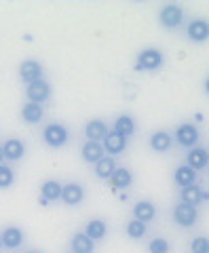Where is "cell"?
<instances>
[{"label": "cell", "instance_id": "obj_13", "mask_svg": "<svg viewBox=\"0 0 209 253\" xmlns=\"http://www.w3.org/2000/svg\"><path fill=\"white\" fill-rule=\"evenodd\" d=\"M131 213H133V219H138V221H142V224H150L152 219L157 217V205L152 203V201H138L133 205V209H131Z\"/></svg>", "mask_w": 209, "mask_h": 253}, {"label": "cell", "instance_id": "obj_2", "mask_svg": "<svg viewBox=\"0 0 209 253\" xmlns=\"http://www.w3.org/2000/svg\"><path fill=\"white\" fill-rule=\"evenodd\" d=\"M163 63H165V55L157 46H146L138 55V68L144 70V72H155Z\"/></svg>", "mask_w": 209, "mask_h": 253}, {"label": "cell", "instance_id": "obj_22", "mask_svg": "<svg viewBox=\"0 0 209 253\" xmlns=\"http://www.w3.org/2000/svg\"><path fill=\"white\" fill-rule=\"evenodd\" d=\"M70 251L72 253H95V243L85 232H76L70 239Z\"/></svg>", "mask_w": 209, "mask_h": 253}, {"label": "cell", "instance_id": "obj_32", "mask_svg": "<svg viewBox=\"0 0 209 253\" xmlns=\"http://www.w3.org/2000/svg\"><path fill=\"white\" fill-rule=\"evenodd\" d=\"M2 249H4V247H2V239H0V251H2Z\"/></svg>", "mask_w": 209, "mask_h": 253}, {"label": "cell", "instance_id": "obj_4", "mask_svg": "<svg viewBox=\"0 0 209 253\" xmlns=\"http://www.w3.org/2000/svg\"><path fill=\"white\" fill-rule=\"evenodd\" d=\"M158 21H160V26L167 28V30H175V28H180L182 26V21H184V9L180 4H163L160 6V11H158Z\"/></svg>", "mask_w": 209, "mask_h": 253}, {"label": "cell", "instance_id": "obj_11", "mask_svg": "<svg viewBox=\"0 0 209 253\" xmlns=\"http://www.w3.org/2000/svg\"><path fill=\"white\" fill-rule=\"evenodd\" d=\"M0 148H2L4 161L17 163V161H21V158L26 156V144H23V139H19V137H9Z\"/></svg>", "mask_w": 209, "mask_h": 253}, {"label": "cell", "instance_id": "obj_27", "mask_svg": "<svg viewBox=\"0 0 209 253\" xmlns=\"http://www.w3.org/2000/svg\"><path fill=\"white\" fill-rule=\"evenodd\" d=\"M125 232H127V236H129V239L140 241V239H144V236H146L148 226L142 224V221H138V219H129V221H127V226H125Z\"/></svg>", "mask_w": 209, "mask_h": 253}, {"label": "cell", "instance_id": "obj_23", "mask_svg": "<svg viewBox=\"0 0 209 253\" xmlns=\"http://www.w3.org/2000/svg\"><path fill=\"white\" fill-rule=\"evenodd\" d=\"M80 156H83L85 163H98L100 158H104L106 154H104V148L100 141H85L83 148H80Z\"/></svg>", "mask_w": 209, "mask_h": 253}, {"label": "cell", "instance_id": "obj_31", "mask_svg": "<svg viewBox=\"0 0 209 253\" xmlns=\"http://www.w3.org/2000/svg\"><path fill=\"white\" fill-rule=\"evenodd\" d=\"M0 165H4V156H2V148H0Z\"/></svg>", "mask_w": 209, "mask_h": 253}, {"label": "cell", "instance_id": "obj_6", "mask_svg": "<svg viewBox=\"0 0 209 253\" xmlns=\"http://www.w3.org/2000/svg\"><path fill=\"white\" fill-rule=\"evenodd\" d=\"M171 219L180 228H192L199 221V209L197 207H190V205L178 203L173 207V211H171Z\"/></svg>", "mask_w": 209, "mask_h": 253}, {"label": "cell", "instance_id": "obj_18", "mask_svg": "<svg viewBox=\"0 0 209 253\" xmlns=\"http://www.w3.org/2000/svg\"><path fill=\"white\" fill-rule=\"evenodd\" d=\"M85 234L89 236V239L93 243H100L104 241L108 236V221L106 219H102V217H93L87 221V226H85Z\"/></svg>", "mask_w": 209, "mask_h": 253}, {"label": "cell", "instance_id": "obj_9", "mask_svg": "<svg viewBox=\"0 0 209 253\" xmlns=\"http://www.w3.org/2000/svg\"><path fill=\"white\" fill-rule=\"evenodd\" d=\"M63 205H68V207H76L85 201V188L83 184H78V181H68V184L61 186V199H59Z\"/></svg>", "mask_w": 209, "mask_h": 253}, {"label": "cell", "instance_id": "obj_21", "mask_svg": "<svg viewBox=\"0 0 209 253\" xmlns=\"http://www.w3.org/2000/svg\"><path fill=\"white\" fill-rule=\"evenodd\" d=\"M45 116V108L38 106V104H32V101H26L21 106V121L28 123V125H38Z\"/></svg>", "mask_w": 209, "mask_h": 253}, {"label": "cell", "instance_id": "obj_26", "mask_svg": "<svg viewBox=\"0 0 209 253\" xmlns=\"http://www.w3.org/2000/svg\"><path fill=\"white\" fill-rule=\"evenodd\" d=\"M110 179H112V186H116V188H129L133 184L131 171L125 169V167H116L114 173L110 175Z\"/></svg>", "mask_w": 209, "mask_h": 253}, {"label": "cell", "instance_id": "obj_29", "mask_svg": "<svg viewBox=\"0 0 209 253\" xmlns=\"http://www.w3.org/2000/svg\"><path fill=\"white\" fill-rule=\"evenodd\" d=\"M15 184V171L9 165H0V190H6Z\"/></svg>", "mask_w": 209, "mask_h": 253}, {"label": "cell", "instance_id": "obj_12", "mask_svg": "<svg viewBox=\"0 0 209 253\" xmlns=\"http://www.w3.org/2000/svg\"><path fill=\"white\" fill-rule=\"evenodd\" d=\"M0 239H2V247L4 249H19L23 241H26V234H23V230L19 226H6L2 232H0Z\"/></svg>", "mask_w": 209, "mask_h": 253}, {"label": "cell", "instance_id": "obj_8", "mask_svg": "<svg viewBox=\"0 0 209 253\" xmlns=\"http://www.w3.org/2000/svg\"><path fill=\"white\" fill-rule=\"evenodd\" d=\"M127 146H129V139L123 137V135H118V133L114 131H108V135L102 139V148H104V154H108V156H118V154H123Z\"/></svg>", "mask_w": 209, "mask_h": 253}, {"label": "cell", "instance_id": "obj_28", "mask_svg": "<svg viewBox=\"0 0 209 253\" xmlns=\"http://www.w3.org/2000/svg\"><path fill=\"white\" fill-rule=\"evenodd\" d=\"M148 253H171V245L163 236H157L148 243Z\"/></svg>", "mask_w": 209, "mask_h": 253}, {"label": "cell", "instance_id": "obj_25", "mask_svg": "<svg viewBox=\"0 0 209 253\" xmlns=\"http://www.w3.org/2000/svg\"><path fill=\"white\" fill-rule=\"evenodd\" d=\"M118 167L116 161L112 156H104L100 158L98 163H95V175H98L100 179H110V175L114 173V169Z\"/></svg>", "mask_w": 209, "mask_h": 253}, {"label": "cell", "instance_id": "obj_7", "mask_svg": "<svg viewBox=\"0 0 209 253\" xmlns=\"http://www.w3.org/2000/svg\"><path fill=\"white\" fill-rule=\"evenodd\" d=\"M19 78H21V83H26V86L36 83V81H43L45 78L43 63L38 59H23L19 63Z\"/></svg>", "mask_w": 209, "mask_h": 253}, {"label": "cell", "instance_id": "obj_33", "mask_svg": "<svg viewBox=\"0 0 209 253\" xmlns=\"http://www.w3.org/2000/svg\"><path fill=\"white\" fill-rule=\"evenodd\" d=\"M28 253H40V251H36V249H34V251H28Z\"/></svg>", "mask_w": 209, "mask_h": 253}, {"label": "cell", "instance_id": "obj_10", "mask_svg": "<svg viewBox=\"0 0 209 253\" xmlns=\"http://www.w3.org/2000/svg\"><path fill=\"white\" fill-rule=\"evenodd\" d=\"M186 167H190L192 171H205L207 169V165H209V154H207V150L203 146H195V148H190L188 152H186Z\"/></svg>", "mask_w": 209, "mask_h": 253}, {"label": "cell", "instance_id": "obj_20", "mask_svg": "<svg viewBox=\"0 0 209 253\" xmlns=\"http://www.w3.org/2000/svg\"><path fill=\"white\" fill-rule=\"evenodd\" d=\"M173 181L180 186V190L195 186V184H199V173L192 171L190 167H186V165H180V167L173 171Z\"/></svg>", "mask_w": 209, "mask_h": 253}, {"label": "cell", "instance_id": "obj_30", "mask_svg": "<svg viewBox=\"0 0 209 253\" xmlns=\"http://www.w3.org/2000/svg\"><path fill=\"white\" fill-rule=\"evenodd\" d=\"M190 253H209L207 236H195V239L190 241Z\"/></svg>", "mask_w": 209, "mask_h": 253}, {"label": "cell", "instance_id": "obj_24", "mask_svg": "<svg viewBox=\"0 0 209 253\" xmlns=\"http://www.w3.org/2000/svg\"><path fill=\"white\" fill-rule=\"evenodd\" d=\"M40 194H43L45 201L49 203H57L61 199V184L57 179H47L40 184Z\"/></svg>", "mask_w": 209, "mask_h": 253}, {"label": "cell", "instance_id": "obj_17", "mask_svg": "<svg viewBox=\"0 0 209 253\" xmlns=\"http://www.w3.org/2000/svg\"><path fill=\"white\" fill-rule=\"evenodd\" d=\"M205 199H207V192H205V190L201 188L199 184L180 190V203L190 205V207H197V209H199V205L203 203Z\"/></svg>", "mask_w": 209, "mask_h": 253}, {"label": "cell", "instance_id": "obj_1", "mask_svg": "<svg viewBox=\"0 0 209 253\" xmlns=\"http://www.w3.org/2000/svg\"><path fill=\"white\" fill-rule=\"evenodd\" d=\"M43 141L49 148H63L70 141V131L61 123H49L43 129Z\"/></svg>", "mask_w": 209, "mask_h": 253}, {"label": "cell", "instance_id": "obj_3", "mask_svg": "<svg viewBox=\"0 0 209 253\" xmlns=\"http://www.w3.org/2000/svg\"><path fill=\"white\" fill-rule=\"evenodd\" d=\"M51 95H53V86H51V83L47 81V78L36 81V83H32V84L26 86V97H28V101H32V104L43 106V104H47V101L51 99Z\"/></svg>", "mask_w": 209, "mask_h": 253}, {"label": "cell", "instance_id": "obj_16", "mask_svg": "<svg viewBox=\"0 0 209 253\" xmlns=\"http://www.w3.org/2000/svg\"><path fill=\"white\" fill-rule=\"evenodd\" d=\"M186 36H188V41L195 42V44L205 42L207 36H209V26H207V21H205V19H192L188 26H186Z\"/></svg>", "mask_w": 209, "mask_h": 253}, {"label": "cell", "instance_id": "obj_14", "mask_svg": "<svg viewBox=\"0 0 209 253\" xmlns=\"http://www.w3.org/2000/svg\"><path fill=\"white\" fill-rule=\"evenodd\" d=\"M108 131H110L108 123L102 121V118H91V121L85 125V137H87V141H100V144H102V139L108 135Z\"/></svg>", "mask_w": 209, "mask_h": 253}, {"label": "cell", "instance_id": "obj_19", "mask_svg": "<svg viewBox=\"0 0 209 253\" xmlns=\"http://www.w3.org/2000/svg\"><path fill=\"white\" fill-rule=\"evenodd\" d=\"M173 146V135L169 131H155L150 135V148L155 150V152L163 154V152H169Z\"/></svg>", "mask_w": 209, "mask_h": 253}, {"label": "cell", "instance_id": "obj_15", "mask_svg": "<svg viewBox=\"0 0 209 253\" xmlns=\"http://www.w3.org/2000/svg\"><path fill=\"white\" fill-rule=\"evenodd\" d=\"M112 131L118 133V135L123 137H133L135 131H138V125H135V118L131 114H118L114 118V123H112Z\"/></svg>", "mask_w": 209, "mask_h": 253}, {"label": "cell", "instance_id": "obj_5", "mask_svg": "<svg viewBox=\"0 0 209 253\" xmlns=\"http://www.w3.org/2000/svg\"><path fill=\"white\" fill-rule=\"evenodd\" d=\"M199 137H201V133H199V126L197 125H192V123H182L178 129H175V135H173V141L178 146L182 148H195L199 144Z\"/></svg>", "mask_w": 209, "mask_h": 253}]
</instances>
